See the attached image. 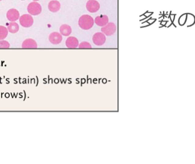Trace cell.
Masks as SVG:
<instances>
[{"label":"cell","instance_id":"21","mask_svg":"<svg viewBox=\"0 0 195 164\" xmlns=\"http://www.w3.org/2000/svg\"><path fill=\"white\" fill-rule=\"evenodd\" d=\"M22 1H24V0H22Z\"/></svg>","mask_w":195,"mask_h":164},{"label":"cell","instance_id":"17","mask_svg":"<svg viewBox=\"0 0 195 164\" xmlns=\"http://www.w3.org/2000/svg\"><path fill=\"white\" fill-rule=\"evenodd\" d=\"M78 48H91L92 46L90 43L87 42H82L79 45Z\"/></svg>","mask_w":195,"mask_h":164},{"label":"cell","instance_id":"5","mask_svg":"<svg viewBox=\"0 0 195 164\" xmlns=\"http://www.w3.org/2000/svg\"><path fill=\"white\" fill-rule=\"evenodd\" d=\"M106 41V35L102 32H98L92 37V41L96 46H102Z\"/></svg>","mask_w":195,"mask_h":164},{"label":"cell","instance_id":"9","mask_svg":"<svg viewBox=\"0 0 195 164\" xmlns=\"http://www.w3.org/2000/svg\"><path fill=\"white\" fill-rule=\"evenodd\" d=\"M66 46L69 48H75L79 46V41L75 37H69L66 41Z\"/></svg>","mask_w":195,"mask_h":164},{"label":"cell","instance_id":"20","mask_svg":"<svg viewBox=\"0 0 195 164\" xmlns=\"http://www.w3.org/2000/svg\"><path fill=\"white\" fill-rule=\"evenodd\" d=\"M34 1H39V0H33Z\"/></svg>","mask_w":195,"mask_h":164},{"label":"cell","instance_id":"4","mask_svg":"<svg viewBox=\"0 0 195 164\" xmlns=\"http://www.w3.org/2000/svg\"><path fill=\"white\" fill-rule=\"evenodd\" d=\"M117 31V26L113 22H108L106 26L102 27L101 31L105 35H113Z\"/></svg>","mask_w":195,"mask_h":164},{"label":"cell","instance_id":"19","mask_svg":"<svg viewBox=\"0 0 195 164\" xmlns=\"http://www.w3.org/2000/svg\"><path fill=\"white\" fill-rule=\"evenodd\" d=\"M175 16H174V17H173V22H174V21H175Z\"/></svg>","mask_w":195,"mask_h":164},{"label":"cell","instance_id":"12","mask_svg":"<svg viewBox=\"0 0 195 164\" xmlns=\"http://www.w3.org/2000/svg\"><path fill=\"white\" fill-rule=\"evenodd\" d=\"M37 47L38 45L36 41L31 38L25 39L22 45L23 48H36Z\"/></svg>","mask_w":195,"mask_h":164},{"label":"cell","instance_id":"1","mask_svg":"<svg viewBox=\"0 0 195 164\" xmlns=\"http://www.w3.org/2000/svg\"><path fill=\"white\" fill-rule=\"evenodd\" d=\"M94 20L91 16L84 14L79 18L78 20V25L79 27L85 30H88L91 29L94 25Z\"/></svg>","mask_w":195,"mask_h":164},{"label":"cell","instance_id":"2","mask_svg":"<svg viewBox=\"0 0 195 164\" xmlns=\"http://www.w3.org/2000/svg\"><path fill=\"white\" fill-rule=\"evenodd\" d=\"M27 11L31 16H37L42 12V6L39 3L34 1L30 3L27 6Z\"/></svg>","mask_w":195,"mask_h":164},{"label":"cell","instance_id":"18","mask_svg":"<svg viewBox=\"0 0 195 164\" xmlns=\"http://www.w3.org/2000/svg\"><path fill=\"white\" fill-rule=\"evenodd\" d=\"M10 48L9 42L5 40H0V48Z\"/></svg>","mask_w":195,"mask_h":164},{"label":"cell","instance_id":"6","mask_svg":"<svg viewBox=\"0 0 195 164\" xmlns=\"http://www.w3.org/2000/svg\"><path fill=\"white\" fill-rule=\"evenodd\" d=\"M86 9L90 13H96L99 10V3L96 0H88L86 3Z\"/></svg>","mask_w":195,"mask_h":164},{"label":"cell","instance_id":"14","mask_svg":"<svg viewBox=\"0 0 195 164\" xmlns=\"http://www.w3.org/2000/svg\"><path fill=\"white\" fill-rule=\"evenodd\" d=\"M7 29L9 31V32H10V33L14 34V33H17L20 27H19V25H18V23H16L14 22H11L9 23Z\"/></svg>","mask_w":195,"mask_h":164},{"label":"cell","instance_id":"15","mask_svg":"<svg viewBox=\"0 0 195 164\" xmlns=\"http://www.w3.org/2000/svg\"><path fill=\"white\" fill-rule=\"evenodd\" d=\"M8 30L4 26H0V40H4L8 34Z\"/></svg>","mask_w":195,"mask_h":164},{"label":"cell","instance_id":"7","mask_svg":"<svg viewBox=\"0 0 195 164\" xmlns=\"http://www.w3.org/2000/svg\"><path fill=\"white\" fill-rule=\"evenodd\" d=\"M62 39V35L60 33L58 32H52L49 37V40L50 42L55 45L61 43Z\"/></svg>","mask_w":195,"mask_h":164},{"label":"cell","instance_id":"22","mask_svg":"<svg viewBox=\"0 0 195 164\" xmlns=\"http://www.w3.org/2000/svg\"><path fill=\"white\" fill-rule=\"evenodd\" d=\"M2 1V0H0V1Z\"/></svg>","mask_w":195,"mask_h":164},{"label":"cell","instance_id":"3","mask_svg":"<svg viewBox=\"0 0 195 164\" xmlns=\"http://www.w3.org/2000/svg\"><path fill=\"white\" fill-rule=\"evenodd\" d=\"M19 20L21 25L26 28L30 27L34 23L33 18L31 14H23L20 17Z\"/></svg>","mask_w":195,"mask_h":164},{"label":"cell","instance_id":"11","mask_svg":"<svg viewBox=\"0 0 195 164\" xmlns=\"http://www.w3.org/2000/svg\"><path fill=\"white\" fill-rule=\"evenodd\" d=\"M61 8V4L58 1L52 0L48 5V9L52 13H56Z\"/></svg>","mask_w":195,"mask_h":164},{"label":"cell","instance_id":"16","mask_svg":"<svg viewBox=\"0 0 195 164\" xmlns=\"http://www.w3.org/2000/svg\"><path fill=\"white\" fill-rule=\"evenodd\" d=\"M188 19V14L184 13L182 16H180L178 20V23L180 26H184L186 23Z\"/></svg>","mask_w":195,"mask_h":164},{"label":"cell","instance_id":"8","mask_svg":"<svg viewBox=\"0 0 195 164\" xmlns=\"http://www.w3.org/2000/svg\"><path fill=\"white\" fill-rule=\"evenodd\" d=\"M6 17L9 21H16L20 18V13L17 10H16V9H10L7 12Z\"/></svg>","mask_w":195,"mask_h":164},{"label":"cell","instance_id":"13","mask_svg":"<svg viewBox=\"0 0 195 164\" xmlns=\"http://www.w3.org/2000/svg\"><path fill=\"white\" fill-rule=\"evenodd\" d=\"M60 32L62 35L67 37L69 36L72 33V29L71 26L67 24H63L61 25L60 28Z\"/></svg>","mask_w":195,"mask_h":164},{"label":"cell","instance_id":"10","mask_svg":"<svg viewBox=\"0 0 195 164\" xmlns=\"http://www.w3.org/2000/svg\"><path fill=\"white\" fill-rule=\"evenodd\" d=\"M108 16L106 15H100L99 16L96 17L94 22L96 25L100 27H103L106 26L108 23Z\"/></svg>","mask_w":195,"mask_h":164}]
</instances>
